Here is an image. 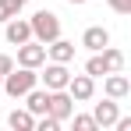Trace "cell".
<instances>
[{"label": "cell", "instance_id": "obj_1", "mask_svg": "<svg viewBox=\"0 0 131 131\" xmlns=\"http://www.w3.org/2000/svg\"><path fill=\"white\" fill-rule=\"evenodd\" d=\"M36 82H39L36 67H21V64H18V67H11V71L0 78V92H4V96H11V99H21Z\"/></svg>", "mask_w": 131, "mask_h": 131}, {"label": "cell", "instance_id": "obj_2", "mask_svg": "<svg viewBox=\"0 0 131 131\" xmlns=\"http://www.w3.org/2000/svg\"><path fill=\"white\" fill-rule=\"evenodd\" d=\"M28 25H32V39H39V43H53L57 36H60V18L53 14V11H36L32 18H28Z\"/></svg>", "mask_w": 131, "mask_h": 131}, {"label": "cell", "instance_id": "obj_3", "mask_svg": "<svg viewBox=\"0 0 131 131\" xmlns=\"http://www.w3.org/2000/svg\"><path fill=\"white\" fill-rule=\"evenodd\" d=\"M46 113H50V117H57L60 124H64L67 117L74 113V99L67 96V89H53V92H50V103H46Z\"/></svg>", "mask_w": 131, "mask_h": 131}, {"label": "cell", "instance_id": "obj_4", "mask_svg": "<svg viewBox=\"0 0 131 131\" xmlns=\"http://www.w3.org/2000/svg\"><path fill=\"white\" fill-rule=\"evenodd\" d=\"M18 64L21 67H43L46 64V46L39 39H28V43L18 46Z\"/></svg>", "mask_w": 131, "mask_h": 131}, {"label": "cell", "instance_id": "obj_5", "mask_svg": "<svg viewBox=\"0 0 131 131\" xmlns=\"http://www.w3.org/2000/svg\"><path fill=\"white\" fill-rule=\"evenodd\" d=\"M92 92H96V78H92V74H71V78H67V96H71L74 103L92 99Z\"/></svg>", "mask_w": 131, "mask_h": 131}, {"label": "cell", "instance_id": "obj_6", "mask_svg": "<svg viewBox=\"0 0 131 131\" xmlns=\"http://www.w3.org/2000/svg\"><path fill=\"white\" fill-rule=\"evenodd\" d=\"M43 78L46 92H53V89H67V78H71V71H67V64H57V60H50L46 64V71L39 74Z\"/></svg>", "mask_w": 131, "mask_h": 131}, {"label": "cell", "instance_id": "obj_7", "mask_svg": "<svg viewBox=\"0 0 131 131\" xmlns=\"http://www.w3.org/2000/svg\"><path fill=\"white\" fill-rule=\"evenodd\" d=\"M4 25H7V28H4V36H7V43H11V46H21V43H28V39H32V25L21 21L18 14H14L11 21H4Z\"/></svg>", "mask_w": 131, "mask_h": 131}, {"label": "cell", "instance_id": "obj_8", "mask_svg": "<svg viewBox=\"0 0 131 131\" xmlns=\"http://www.w3.org/2000/svg\"><path fill=\"white\" fill-rule=\"evenodd\" d=\"M46 57L50 60H57V64H71L74 60V43H67V39H53V43H46Z\"/></svg>", "mask_w": 131, "mask_h": 131}, {"label": "cell", "instance_id": "obj_9", "mask_svg": "<svg viewBox=\"0 0 131 131\" xmlns=\"http://www.w3.org/2000/svg\"><path fill=\"white\" fill-rule=\"evenodd\" d=\"M117 117H121V110H117V99H110V96L103 103H96V110H92V121H96L99 128H110Z\"/></svg>", "mask_w": 131, "mask_h": 131}, {"label": "cell", "instance_id": "obj_10", "mask_svg": "<svg viewBox=\"0 0 131 131\" xmlns=\"http://www.w3.org/2000/svg\"><path fill=\"white\" fill-rule=\"evenodd\" d=\"M103 89H106L110 99H124V96H131V82L121 74V71H110L106 82H103Z\"/></svg>", "mask_w": 131, "mask_h": 131}, {"label": "cell", "instance_id": "obj_11", "mask_svg": "<svg viewBox=\"0 0 131 131\" xmlns=\"http://www.w3.org/2000/svg\"><path fill=\"white\" fill-rule=\"evenodd\" d=\"M46 103H50V92H46V89H28V92H25V110H28V113H32V117H43L46 113Z\"/></svg>", "mask_w": 131, "mask_h": 131}, {"label": "cell", "instance_id": "obj_12", "mask_svg": "<svg viewBox=\"0 0 131 131\" xmlns=\"http://www.w3.org/2000/svg\"><path fill=\"white\" fill-rule=\"evenodd\" d=\"M82 46L92 50V53H99L103 46H110V32L103 25H92V28H85V36H82Z\"/></svg>", "mask_w": 131, "mask_h": 131}, {"label": "cell", "instance_id": "obj_13", "mask_svg": "<svg viewBox=\"0 0 131 131\" xmlns=\"http://www.w3.org/2000/svg\"><path fill=\"white\" fill-rule=\"evenodd\" d=\"M7 124L14 131H32L36 128V117L28 113V110H11V117H7Z\"/></svg>", "mask_w": 131, "mask_h": 131}, {"label": "cell", "instance_id": "obj_14", "mask_svg": "<svg viewBox=\"0 0 131 131\" xmlns=\"http://www.w3.org/2000/svg\"><path fill=\"white\" fill-rule=\"evenodd\" d=\"M85 74H92V78L110 74V67H106V60H103V53H92V57L85 60Z\"/></svg>", "mask_w": 131, "mask_h": 131}, {"label": "cell", "instance_id": "obj_15", "mask_svg": "<svg viewBox=\"0 0 131 131\" xmlns=\"http://www.w3.org/2000/svg\"><path fill=\"white\" fill-rule=\"evenodd\" d=\"M99 53H103V60H106V67H110V71H121V67H124V53H121V50H113V46H103Z\"/></svg>", "mask_w": 131, "mask_h": 131}, {"label": "cell", "instance_id": "obj_16", "mask_svg": "<svg viewBox=\"0 0 131 131\" xmlns=\"http://www.w3.org/2000/svg\"><path fill=\"white\" fill-rule=\"evenodd\" d=\"M96 128H99V124L92 121V113H78V117H74V131H96Z\"/></svg>", "mask_w": 131, "mask_h": 131}, {"label": "cell", "instance_id": "obj_17", "mask_svg": "<svg viewBox=\"0 0 131 131\" xmlns=\"http://www.w3.org/2000/svg\"><path fill=\"white\" fill-rule=\"evenodd\" d=\"M18 11H21V7H18L14 0H0V21H11Z\"/></svg>", "mask_w": 131, "mask_h": 131}, {"label": "cell", "instance_id": "obj_18", "mask_svg": "<svg viewBox=\"0 0 131 131\" xmlns=\"http://www.w3.org/2000/svg\"><path fill=\"white\" fill-rule=\"evenodd\" d=\"M106 4L117 11V14H131V0H106Z\"/></svg>", "mask_w": 131, "mask_h": 131}, {"label": "cell", "instance_id": "obj_19", "mask_svg": "<svg viewBox=\"0 0 131 131\" xmlns=\"http://www.w3.org/2000/svg\"><path fill=\"white\" fill-rule=\"evenodd\" d=\"M11 67H14V57H7V53H0V78H4V74H7Z\"/></svg>", "mask_w": 131, "mask_h": 131}, {"label": "cell", "instance_id": "obj_20", "mask_svg": "<svg viewBox=\"0 0 131 131\" xmlns=\"http://www.w3.org/2000/svg\"><path fill=\"white\" fill-rule=\"evenodd\" d=\"M14 4H18V7H25V4H28V0H14Z\"/></svg>", "mask_w": 131, "mask_h": 131}, {"label": "cell", "instance_id": "obj_21", "mask_svg": "<svg viewBox=\"0 0 131 131\" xmlns=\"http://www.w3.org/2000/svg\"><path fill=\"white\" fill-rule=\"evenodd\" d=\"M67 4H85V0H67Z\"/></svg>", "mask_w": 131, "mask_h": 131}, {"label": "cell", "instance_id": "obj_22", "mask_svg": "<svg viewBox=\"0 0 131 131\" xmlns=\"http://www.w3.org/2000/svg\"><path fill=\"white\" fill-rule=\"evenodd\" d=\"M0 96H4V92H0Z\"/></svg>", "mask_w": 131, "mask_h": 131}]
</instances>
